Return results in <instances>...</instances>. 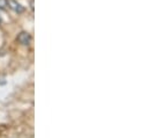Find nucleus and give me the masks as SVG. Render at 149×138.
<instances>
[{
	"label": "nucleus",
	"mask_w": 149,
	"mask_h": 138,
	"mask_svg": "<svg viewBox=\"0 0 149 138\" xmlns=\"http://www.w3.org/2000/svg\"><path fill=\"white\" fill-rule=\"evenodd\" d=\"M7 7V0H0V9H5Z\"/></svg>",
	"instance_id": "nucleus-3"
},
{
	"label": "nucleus",
	"mask_w": 149,
	"mask_h": 138,
	"mask_svg": "<svg viewBox=\"0 0 149 138\" xmlns=\"http://www.w3.org/2000/svg\"><path fill=\"white\" fill-rule=\"evenodd\" d=\"M7 6L16 13H23V11H24L23 6H21V4H19L15 0H7Z\"/></svg>",
	"instance_id": "nucleus-2"
},
{
	"label": "nucleus",
	"mask_w": 149,
	"mask_h": 138,
	"mask_svg": "<svg viewBox=\"0 0 149 138\" xmlns=\"http://www.w3.org/2000/svg\"><path fill=\"white\" fill-rule=\"evenodd\" d=\"M16 39H17V42H19L20 44H22V45H29V44L31 43L33 37H31V35L29 34L28 32H21L20 34L17 35Z\"/></svg>",
	"instance_id": "nucleus-1"
}]
</instances>
